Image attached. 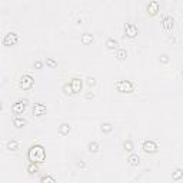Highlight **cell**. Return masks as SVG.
<instances>
[{"mask_svg":"<svg viewBox=\"0 0 183 183\" xmlns=\"http://www.w3.org/2000/svg\"><path fill=\"white\" fill-rule=\"evenodd\" d=\"M126 56H127V53H126V50H124V49H118L116 57H118L119 60H124V59H126Z\"/></svg>","mask_w":183,"mask_h":183,"instance_id":"20","label":"cell"},{"mask_svg":"<svg viewBox=\"0 0 183 183\" xmlns=\"http://www.w3.org/2000/svg\"><path fill=\"white\" fill-rule=\"evenodd\" d=\"M116 90L119 93H132L135 90V85L130 80H119L116 83Z\"/></svg>","mask_w":183,"mask_h":183,"instance_id":"2","label":"cell"},{"mask_svg":"<svg viewBox=\"0 0 183 183\" xmlns=\"http://www.w3.org/2000/svg\"><path fill=\"white\" fill-rule=\"evenodd\" d=\"M142 147H143V150L146 152V153H149V155H152V153H155V152L157 150V144H156V142H153V140H144Z\"/></svg>","mask_w":183,"mask_h":183,"instance_id":"7","label":"cell"},{"mask_svg":"<svg viewBox=\"0 0 183 183\" xmlns=\"http://www.w3.org/2000/svg\"><path fill=\"white\" fill-rule=\"evenodd\" d=\"M92 40H93V36H92L90 33H85V34L82 36V43H83V45H90Z\"/></svg>","mask_w":183,"mask_h":183,"instance_id":"18","label":"cell"},{"mask_svg":"<svg viewBox=\"0 0 183 183\" xmlns=\"http://www.w3.org/2000/svg\"><path fill=\"white\" fill-rule=\"evenodd\" d=\"M40 183H56V180H54V177H53V176H50V175H46V176L42 177Z\"/></svg>","mask_w":183,"mask_h":183,"instance_id":"21","label":"cell"},{"mask_svg":"<svg viewBox=\"0 0 183 183\" xmlns=\"http://www.w3.org/2000/svg\"><path fill=\"white\" fill-rule=\"evenodd\" d=\"M17 42H19V34L14 32L7 33L3 37V46H14Z\"/></svg>","mask_w":183,"mask_h":183,"instance_id":"4","label":"cell"},{"mask_svg":"<svg viewBox=\"0 0 183 183\" xmlns=\"http://www.w3.org/2000/svg\"><path fill=\"white\" fill-rule=\"evenodd\" d=\"M87 149H89L90 153H96V152L99 150V144L96 143V142H90V143L87 144Z\"/></svg>","mask_w":183,"mask_h":183,"instance_id":"19","label":"cell"},{"mask_svg":"<svg viewBox=\"0 0 183 183\" xmlns=\"http://www.w3.org/2000/svg\"><path fill=\"white\" fill-rule=\"evenodd\" d=\"M162 26H163L164 30L170 32V30L173 29V26H175V19H173L172 16H166L163 19V22H162Z\"/></svg>","mask_w":183,"mask_h":183,"instance_id":"9","label":"cell"},{"mask_svg":"<svg viewBox=\"0 0 183 183\" xmlns=\"http://www.w3.org/2000/svg\"><path fill=\"white\" fill-rule=\"evenodd\" d=\"M33 82H34V80H33V77L30 74H23V76L19 79V87L23 89V90H29V89H32Z\"/></svg>","mask_w":183,"mask_h":183,"instance_id":"3","label":"cell"},{"mask_svg":"<svg viewBox=\"0 0 183 183\" xmlns=\"http://www.w3.org/2000/svg\"><path fill=\"white\" fill-rule=\"evenodd\" d=\"M27 107V100L26 99H23V100H17L13 106H12V112H13L14 115H22L23 112L26 110Z\"/></svg>","mask_w":183,"mask_h":183,"instance_id":"5","label":"cell"},{"mask_svg":"<svg viewBox=\"0 0 183 183\" xmlns=\"http://www.w3.org/2000/svg\"><path fill=\"white\" fill-rule=\"evenodd\" d=\"M63 92H65V94H67V96H70V94H73V93H74V92H73V89H72V85H69V83L63 85Z\"/></svg>","mask_w":183,"mask_h":183,"instance_id":"23","label":"cell"},{"mask_svg":"<svg viewBox=\"0 0 183 183\" xmlns=\"http://www.w3.org/2000/svg\"><path fill=\"white\" fill-rule=\"evenodd\" d=\"M106 47H107L109 50H115V49H118V47H119L118 40H115V39H107V40H106Z\"/></svg>","mask_w":183,"mask_h":183,"instance_id":"13","label":"cell"},{"mask_svg":"<svg viewBox=\"0 0 183 183\" xmlns=\"http://www.w3.org/2000/svg\"><path fill=\"white\" fill-rule=\"evenodd\" d=\"M27 157L32 163H43L46 159V152L45 147L42 144H34L29 149V153H27Z\"/></svg>","mask_w":183,"mask_h":183,"instance_id":"1","label":"cell"},{"mask_svg":"<svg viewBox=\"0 0 183 183\" xmlns=\"http://www.w3.org/2000/svg\"><path fill=\"white\" fill-rule=\"evenodd\" d=\"M182 176H183V170L182 169H176L175 172H173V175H172V179H173V180H179Z\"/></svg>","mask_w":183,"mask_h":183,"instance_id":"22","label":"cell"},{"mask_svg":"<svg viewBox=\"0 0 183 183\" xmlns=\"http://www.w3.org/2000/svg\"><path fill=\"white\" fill-rule=\"evenodd\" d=\"M69 132H70V126L67 123H62L59 126V133L60 135H69Z\"/></svg>","mask_w":183,"mask_h":183,"instance_id":"16","label":"cell"},{"mask_svg":"<svg viewBox=\"0 0 183 183\" xmlns=\"http://www.w3.org/2000/svg\"><path fill=\"white\" fill-rule=\"evenodd\" d=\"M46 65L50 66V67H56V66H57V63H56V62H54L53 59H49V57H46Z\"/></svg>","mask_w":183,"mask_h":183,"instance_id":"26","label":"cell"},{"mask_svg":"<svg viewBox=\"0 0 183 183\" xmlns=\"http://www.w3.org/2000/svg\"><path fill=\"white\" fill-rule=\"evenodd\" d=\"M127 163L130 166H139L140 164V157L137 156L136 153H132L130 156L127 157Z\"/></svg>","mask_w":183,"mask_h":183,"instance_id":"12","label":"cell"},{"mask_svg":"<svg viewBox=\"0 0 183 183\" xmlns=\"http://www.w3.org/2000/svg\"><path fill=\"white\" fill-rule=\"evenodd\" d=\"M7 149H9L10 152L17 150V149H19V142H17L16 139H12V140H9V142H7Z\"/></svg>","mask_w":183,"mask_h":183,"instance_id":"14","label":"cell"},{"mask_svg":"<svg viewBox=\"0 0 183 183\" xmlns=\"http://www.w3.org/2000/svg\"><path fill=\"white\" fill-rule=\"evenodd\" d=\"M13 124H14V127H17V129H20V127H23V126H26L27 122L23 118H14L13 120Z\"/></svg>","mask_w":183,"mask_h":183,"instance_id":"15","label":"cell"},{"mask_svg":"<svg viewBox=\"0 0 183 183\" xmlns=\"http://www.w3.org/2000/svg\"><path fill=\"white\" fill-rule=\"evenodd\" d=\"M160 62H162V63H167V62H169V56H167V54H162V56H160Z\"/></svg>","mask_w":183,"mask_h":183,"instance_id":"29","label":"cell"},{"mask_svg":"<svg viewBox=\"0 0 183 183\" xmlns=\"http://www.w3.org/2000/svg\"><path fill=\"white\" fill-rule=\"evenodd\" d=\"M46 106L42 105V103H34L33 106V115L36 116V118H42L43 115H46Z\"/></svg>","mask_w":183,"mask_h":183,"instance_id":"8","label":"cell"},{"mask_svg":"<svg viewBox=\"0 0 183 183\" xmlns=\"http://www.w3.org/2000/svg\"><path fill=\"white\" fill-rule=\"evenodd\" d=\"M77 166H79V167H85V162H82V160H80V162H77Z\"/></svg>","mask_w":183,"mask_h":183,"instance_id":"31","label":"cell"},{"mask_svg":"<svg viewBox=\"0 0 183 183\" xmlns=\"http://www.w3.org/2000/svg\"><path fill=\"white\" fill-rule=\"evenodd\" d=\"M133 149H135L133 142H132V140H126V142H124V150L126 152H133Z\"/></svg>","mask_w":183,"mask_h":183,"instance_id":"24","label":"cell"},{"mask_svg":"<svg viewBox=\"0 0 183 183\" xmlns=\"http://www.w3.org/2000/svg\"><path fill=\"white\" fill-rule=\"evenodd\" d=\"M124 33H126L127 37L135 39L137 36V27L135 26L133 23H126V25H124Z\"/></svg>","mask_w":183,"mask_h":183,"instance_id":"6","label":"cell"},{"mask_svg":"<svg viewBox=\"0 0 183 183\" xmlns=\"http://www.w3.org/2000/svg\"><path fill=\"white\" fill-rule=\"evenodd\" d=\"M93 97H94V94H93V93H90V92L86 94V99H93Z\"/></svg>","mask_w":183,"mask_h":183,"instance_id":"30","label":"cell"},{"mask_svg":"<svg viewBox=\"0 0 183 183\" xmlns=\"http://www.w3.org/2000/svg\"><path fill=\"white\" fill-rule=\"evenodd\" d=\"M112 129H113V126L110 123H103L102 124V132L103 133H110Z\"/></svg>","mask_w":183,"mask_h":183,"instance_id":"25","label":"cell"},{"mask_svg":"<svg viewBox=\"0 0 183 183\" xmlns=\"http://www.w3.org/2000/svg\"><path fill=\"white\" fill-rule=\"evenodd\" d=\"M27 172L30 173V175H36L37 172H39V166H37V163H30L29 166H27Z\"/></svg>","mask_w":183,"mask_h":183,"instance_id":"17","label":"cell"},{"mask_svg":"<svg viewBox=\"0 0 183 183\" xmlns=\"http://www.w3.org/2000/svg\"><path fill=\"white\" fill-rule=\"evenodd\" d=\"M157 12H159V3H157V1H150V3L147 4V13L152 14V16H155Z\"/></svg>","mask_w":183,"mask_h":183,"instance_id":"11","label":"cell"},{"mask_svg":"<svg viewBox=\"0 0 183 183\" xmlns=\"http://www.w3.org/2000/svg\"><path fill=\"white\" fill-rule=\"evenodd\" d=\"M86 83L92 87V86L96 85V79H94V77H87V79H86Z\"/></svg>","mask_w":183,"mask_h":183,"instance_id":"27","label":"cell"},{"mask_svg":"<svg viewBox=\"0 0 183 183\" xmlns=\"http://www.w3.org/2000/svg\"><path fill=\"white\" fill-rule=\"evenodd\" d=\"M182 76H183V72H182Z\"/></svg>","mask_w":183,"mask_h":183,"instance_id":"32","label":"cell"},{"mask_svg":"<svg viewBox=\"0 0 183 183\" xmlns=\"http://www.w3.org/2000/svg\"><path fill=\"white\" fill-rule=\"evenodd\" d=\"M43 67V62L42 60H36L34 62V69H42Z\"/></svg>","mask_w":183,"mask_h":183,"instance_id":"28","label":"cell"},{"mask_svg":"<svg viewBox=\"0 0 183 183\" xmlns=\"http://www.w3.org/2000/svg\"><path fill=\"white\" fill-rule=\"evenodd\" d=\"M70 85H72V89H73V92H74V93H79V92H82V87H83V82H82V80H80L79 77H74V79H73Z\"/></svg>","mask_w":183,"mask_h":183,"instance_id":"10","label":"cell"}]
</instances>
